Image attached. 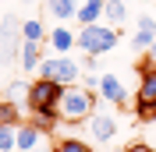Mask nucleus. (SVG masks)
<instances>
[{
  "mask_svg": "<svg viewBox=\"0 0 156 152\" xmlns=\"http://www.w3.org/2000/svg\"><path fill=\"white\" fill-rule=\"evenodd\" d=\"M57 110H60L64 124H82V120H89L96 113V95L85 85H68L64 95H60V103H57Z\"/></svg>",
  "mask_w": 156,
  "mask_h": 152,
  "instance_id": "obj_1",
  "label": "nucleus"
},
{
  "mask_svg": "<svg viewBox=\"0 0 156 152\" xmlns=\"http://www.w3.org/2000/svg\"><path fill=\"white\" fill-rule=\"evenodd\" d=\"M117 32L121 29H110V25H82L78 29V50L82 53H92V57H103L117 46Z\"/></svg>",
  "mask_w": 156,
  "mask_h": 152,
  "instance_id": "obj_2",
  "label": "nucleus"
},
{
  "mask_svg": "<svg viewBox=\"0 0 156 152\" xmlns=\"http://www.w3.org/2000/svg\"><path fill=\"white\" fill-rule=\"evenodd\" d=\"M39 78H50V81H60V85H78L82 64H78L75 57H68V53H60V57H43Z\"/></svg>",
  "mask_w": 156,
  "mask_h": 152,
  "instance_id": "obj_3",
  "label": "nucleus"
},
{
  "mask_svg": "<svg viewBox=\"0 0 156 152\" xmlns=\"http://www.w3.org/2000/svg\"><path fill=\"white\" fill-rule=\"evenodd\" d=\"M64 88L60 81H50V78H36L32 81V92H29V106L32 110H50V106L60 103V95H64Z\"/></svg>",
  "mask_w": 156,
  "mask_h": 152,
  "instance_id": "obj_4",
  "label": "nucleus"
},
{
  "mask_svg": "<svg viewBox=\"0 0 156 152\" xmlns=\"http://www.w3.org/2000/svg\"><path fill=\"white\" fill-rule=\"evenodd\" d=\"M21 43H25V36H21V21L14 25V21H7L4 25V32H0V67L11 64V60L21 53Z\"/></svg>",
  "mask_w": 156,
  "mask_h": 152,
  "instance_id": "obj_5",
  "label": "nucleus"
},
{
  "mask_svg": "<svg viewBox=\"0 0 156 152\" xmlns=\"http://www.w3.org/2000/svg\"><path fill=\"white\" fill-rule=\"evenodd\" d=\"M117 131H121V127H117V117L99 113V110L89 117V138H92V142L107 145V142H114V138H117Z\"/></svg>",
  "mask_w": 156,
  "mask_h": 152,
  "instance_id": "obj_6",
  "label": "nucleus"
},
{
  "mask_svg": "<svg viewBox=\"0 0 156 152\" xmlns=\"http://www.w3.org/2000/svg\"><path fill=\"white\" fill-rule=\"evenodd\" d=\"M153 43H156V18H153V14H138L135 36H131V46L142 50V53H149V50H153Z\"/></svg>",
  "mask_w": 156,
  "mask_h": 152,
  "instance_id": "obj_7",
  "label": "nucleus"
},
{
  "mask_svg": "<svg viewBox=\"0 0 156 152\" xmlns=\"http://www.w3.org/2000/svg\"><path fill=\"white\" fill-rule=\"evenodd\" d=\"M99 99H103V103H110V106H124V103H128L124 81H121L117 74H103V81H99Z\"/></svg>",
  "mask_w": 156,
  "mask_h": 152,
  "instance_id": "obj_8",
  "label": "nucleus"
},
{
  "mask_svg": "<svg viewBox=\"0 0 156 152\" xmlns=\"http://www.w3.org/2000/svg\"><path fill=\"white\" fill-rule=\"evenodd\" d=\"M43 145V127H36L32 120L18 124V152H36Z\"/></svg>",
  "mask_w": 156,
  "mask_h": 152,
  "instance_id": "obj_9",
  "label": "nucleus"
},
{
  "mask_svg": "<svg viewBox=\"0 0 156 152\" xmlns=\"http://www.w3.org/2000/svg\"><path fill=\"white\" fill-rule=\"evenodd\" d=\"M46 43H50V46H53V50H57V53H71V50L78 46V32H71L68 25L60 21L57 29H53V32H50V36H46Z\"/></svg>",
  "mask_w": 156,
  "mask_h": 152,
  "instance_id": "obj_10",
  "label": "nucleus"
},
{
  "mask_svg": "<svg viewBox=\"0 0 156 152\" xmlns=\"http://www.w3.org/2000/svg\"><path fill=\"white\" fill-rule=\"evenodd\" d=\"M103 7H107V0H85V4L78 7L75 21L78 25H99V21H103Z\"/></svg>",
  "mask_w": 156,
  "mask_h": 152,
  "instance_id": "obj_11",
  "label": "nucleus"
},
{
  "mask_svg": "<svg viewBox=\"0 0 156 152\" xmlns=\"http://www.w3.org/2000/svg\"><path fill=\"white\" fill-rule=\"evenodd\" d=\"M124 18H128V4H124V0H107V7H103V25L121 29Z\"/></svg>",
  "mask_w": 156,
  "mask_h": 152,
  "instance_id": "obj_12",
  "label": "nucleus"
},
{
  "mask_svg": "<svg viewBox=\"0 0 156 152\" xmlns=\"http://www.w3.org/2000/svg\"><path fill=\"white\" fill-rule=\"evenodd\" d=\"M138 95L135 99H142V103H156V67H146V71H138Z\"/></svg>",
  "mask_w": 156,
  "mask_h": 152,
  "instance_id": "obj_13",
  "label": "nucleus"
},
{
  "mask_svg": "<svg viewBox=\"0 0 156 152\" xmlns=\"http://www.w3.org/2000/svg\"><path fill=\"white\" fill-rule=\"evenodd\" d=\"M39 46L43 43H21V53H18V60H21V71H39V64H43V57H39Z\"/></svg>",
  "mask_w": 156,
  "mask_h": 152,
  "instance_id": "obj_14",
  "label": "nucleus"
},
{
  "mask_svg": "<svg viewBox=\"0 0 156 152\" xmlns=\"http://www.w3.org/2000/svg\"><path fill=\"white\" fill-rule=\"evenodd\" d=\"M43 7H46V14H53L57 21H68L78 14V7L71 4V0H43Z\"/></svg>",
  "mask_w": 156,
  "mask_h": 152,
  "instance_id": "obj_15",
  "label": "nucleus"
},
{
  "mask_svg": "<svg viewBox=\"0 0 156 152\" xmlns=\"http://www.w3.org/2000/svg\"><path fill=\"white\" fill-rule=\"evenodd\" d=\"M32 124L43 127V134L53 131V127L60 124V110H57V106H50V110H32Z\"/></svg>",
  "mask_w": 156,
  "mask_h": 152,
  "instance_id": "obj_16",
  "label": "nucleus"
},
{
  "mask_svg": "<svg viewBox=\"0 0 156 152\" xmlns=\"http://www.w3.org/2000/svg\"><path fill=\"white\" fill-rule=\"evenodd\" d=\"M29 92H32V81H11V85H7V99H14L21 110H29V113H32V106H29Z\"/></svg>",
  "mask_w": 156,
  "mask_h": 152,
  "instance_id": "obj_17",
  "label": "nucleus"
},
{
  "mask_svg": "<svg viewBox=\"0 0 156 152\" xmlns=\"http://www.w3.org/2000/svg\"><path fill=\"white\" fill-rule=\"evenodd\" d=\"M21 113L29 110H21L14 99H0V124H21Z\"/></svg>",
  "mask_w": 156,
  "mask_h": 152,
  "instance_id": "obj_18",
  "label": "nucleus"
},
{
  "mask_svg": "<svg viewBox=\"0 0 156 152\" xmlns=\"http://www.w3.org/2000/svg\"><path fill=\"white\" fill-rule=\"evenodd\" d=\"M21 36L29 39V43H43L50 32L43 29V21H39V18H25V21H21Z\"/></svg>",
  "mask_w": 156,
  "mask_h": 152,
  "instance_id": "obj_19",
  "label": "nucleus"
},
{
  "mask_svg": "<svg viewBox=\"0 0 156 152\" xmlns=\"http://www.w3.org/2000/svg\"><path fill=\"white\" fill-rule=\"evenodd\" d=\"M0 152H18V124H0Z\"/></svg>",
  "mask_w": 156,
  "mask_h": 152,
  "instance_id": "obj_20",
  "label": "nucleus"
},
{
  "mask_svg": "<svg viewBox=\"0 0 156 152\" xmlns=\"http://www.w3.org/2000/svg\"><path fill=\"white\" fill-rule=\"evenodd\" d=\"M53 152H92V149H89V142H82V138H57Z\"/></svg>",
  "mask_w": 156,
  "mask_h": 152,
  "instance_id": "obj_21",
  "label": "nucleus"
},
{
  "mask_svg": "<svg viewBox=\"0 0 156 152\" xmlns=\"http://www.w3.org/2000/svg\"><path fill=\"white\" fill-rule=\"evenodd\" d=\"M135 117H138V120H156V103H142V99H135Z\"/></svg>",
  "mask_w": 156,
  "mask_h": 152,
  "instance_id": "obj_22",
  "label": "nucleus"
},
{
  "mask_svg": "<svg viewBox=\"0 0 156 152\" xmlns=\"http://www.w3.org/2000/svg\"><path fill=\"white\" fill-rule=\"evenodd\" d=\"M99 81H103V74H92V71H82V85H85V88H96V92H99Z\"/></svg>",
  "mask_w": 156,
  "mask_h": 152,
  "instance_id": "obj_23",
  "label": "nucleus"
},
{
  "mask_svg": "<svg viewBox=\"0 0 156 152\" xmlns=\"http://www.w3.org/2000/svg\"><path fill=\"white\" fill-rule=\"evenodd\" d=\"M124 152H156V149H153V145H146V142H135V145H128Z\"/></svg>",
  "mask_w": 156,
  "mask_h": 152,
  "instance_id": "obj_24",
  "label": "nucleus"
},
{
  "mask_svg": "<svg viewBox=\"0 0 156 152\" xmlns=\"http://www.w3.org/2000/svg\"><path fill=\"white\" fill-rule=\"evenodd\" d=\"M149 60H153V64H156V43H153V50H149Z\"/></svg>",
  "mask_w": 156,
  "mask_h": 152,
  "instance_id": "obj_25",
  "label": "nucleus"
},
{
  "mask_svg": "<svg viewBox=\"0 0 156 152\" xmlns=\"http://www.w3.org/2000/svg\"><path fill=\"white\" fill-rule=\"evenodd\" d=\"M71 4H75V7H82V4H85V0H71Z\"/></svg>",
  "mask_w": 156,
  "mask_h": 152,
  "instance_id": "obj_26",
  "label": "nucleus"
},
{
  "mask_svg": "<svg viewBox=\"0 0 156 152\" xmlns=\"http://www.w3.org/2000/svg\"><path fill=\"white\" fill-rule=\"evenodd\" d=\"M4 25H7V21H4V18H0V32H4Z\"/></svg>",
  "mask_w": 156,
  "mask_h": 152,
  "instance_id": "obj_27",
  "label": "nucleus"
},
{
  "mask_svg": "<svg viewBox=\"0 0 156 152\" xmlns=\"http://www.w3.org/2000/svg\"><path fill=\"white\" fill-rule=\"evenodd\" d=\"M36 152H53V149H36Z\"/></svg>",
  "mask_w": 156,
  "mask_h": 152,
  "instance_id": "obj_28",
  "label": "nucleus"
},
{
  "mask_svg": "<svg viewBox=\"0 0 156 152\" xmlns=\"http://www.w3.org/2000/svg\"><path fill=\"white\" fill-rule=\"evenodd\" d=\"M4 4H14V0H4Z\"/></svg>",
  "mask_w": 156,
  "mask_h": 152,
  "instance_id": "obj_29",
  "label": "nucleus"
},
{
  "mask_svg": "<svg viewBox=\"0 0 156 152\" xmlns=\"http://www.w3.org/2000/svg\"><path fill=\"white\" fill-rule=\"evenodd\" d=\"M124 4H128V0H124Z\"/></svg>",
  "mask_w": 156,
  "mask_h": 152,
  "instance_id": "obj_30",
  "label": "nucleus"
}]
</instances>
